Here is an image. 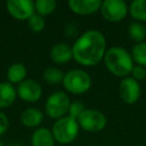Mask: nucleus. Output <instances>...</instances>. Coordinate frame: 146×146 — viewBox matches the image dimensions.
Segmentation results:
<instances>
[{
    "instance_id": "nucleus-1",
    "label": "nucleus",
    "mask_w": 146,
    "mask_h": 146,
    "mask_svg": "<svg viewBox=\"0 0 146 146\" xmlns=\"http://www.w3.org/2000/svg\"><path fill=\"white\" fill-rule=\"evenodd\" d=\"M106 39L98 30H88L74 41L72 46L73 59L82 66H95L105 56Z\"/></svg>"
},
{
    "instance_id": "nucleus-2",
    "label": "nucleus",
    "mask_w": 146,
    "mask_h": 146,
    "mask_svg": "<svg viewBox=\"0 0 146 146\" xmlns=\"http://www.w3.org/2000/svg\"><path fill=\"white\" fill-rule=\"evenodd\" d=\"M103 60L110 73L122 79L130 76L132 67L135 65L131 54L127 49L119 46L108 48Z\"/></svg>"
},
{
    "instance_id": "nucleus-3",
    "label": "nucleus",
    "mask_w": 146,
    "mask_h": 146,
    "mask_svg": "<svg viewBox=\"0 0 146 146\" xmlns=\"http://www.w3.org/2000/svg\"><path fill=\"white\" fill-rule=\"evenodd\" d=\"M64 89L72 95H82L86 94L92 84L91 76L88 72L82 68H73L67 71L64 74L63 79Z\"/></svg>"
},
{
    "instance_id": "nucleus-4",
    "label": "nucleus",
    "mask_w": 146,
    "mask_h": 146,
    "mask_svg": "<svg viewBox=\"0 0 146 146\" xmlns=\"http://www.w3.org/2000/svg\"><path fill=\"white\" fill-rule=\"evenodd\" d=\"M80 125L78 120L66 115L56 120L51 127V133L55 141L59 144H71L79 135Z\"/></svg>"
},
{
    "instance_id": "nucleus-5",
    "label": "nucleus",
    "mask_w": 146,
    "mask_h": 146,
    "mask_svg": "<svg viewBox=\"0 0 146 146\" xmlns=\"http://www.w3.org/2000/svg\"><path fill=\"white\" fill-rule=\"evenodd\" d=\"M71 105V99L68 95L64 91H55L52 92L46 100L44 110L47 115L55 121L66 116L68 113V108Z\"/></svg>"
},
{
    "instance_id": "nucleus-6",
    "label": "nucleus",
    "mask_w": 146,
    "mask_h": 146,
    "mask_svg": "<svg viewBox=\"0 0 146 146\" xmlns=\"http://www.w3.org/2000/svg\"><path fill=\"white\" fill-rule=\"evenodd\" d=\"M78 123L84 131L99 132L106 127L107 119L104 113L96 108H86L78 119Z\"/></svg>"
},
{
    "instance_id": "nucleus-7",
    "label": "nucleus",
    "mask_w": 146,
    "mask_h": 146,
    "mask_svg": "<svg viewBox=\"0 0 146 146\" xmlns=\"http://www.w3.org/2000/svg\"><path fill=\"white\" fill-rule=\"evenodd\" d=\"M99 10L105 21L117 23L127 17L129 13V6L123 0H105L102 2Z\"/></svg>"
},
{
    "instance_id": "nucleus-8",
    "label": "nucleus",
    "mask_w": 146,
    "mask_h": 146,
    "mask_svg": "<svg viewBox=\"0 0 146 146\" xmlns=\"http://www.w3.org/2000/svg\"><path fill=\"white\" fill-rule=\"evenodd\" d=\"M141 89L138 81L131 76L123 78L119 86V96L124 104L132 105L136 104L140 97Z\"/></svg>"
},
{
    "instance_id": "nucleus-9",
    "label": "nucleus",
    "mask_w": 146,
    "mask_h": 146,
    "mask_svg": "<svg viewBox=\"0 0 146 146\" xmlns=\"http://www.w3.org/2000/svg\"><path fill=\"white\" fill-rule=\"evenodd\" d=\"M6 8L17 21H27L35 13L34 1L32 0H8Z\"/></svg>"
},
{
    "instance_id": "nucleus-10",
    "label": "nucleus",
    "mask_w": 146,
    "mask_h": 146,
    "mask_svg": "<svg viewBox=\"0 0 146 146\" xmlns=\"http://www.w3.org/2000/svg\"><path fill=\"white\" fill-rule=\"evenodd\" d=\"M17 95L27 103H35L42 96V87L34 79H25L16 87Z\"/></svg>"
},
{
    "instance_id": "nucleus-11",
    "label": "nucleus",
    "mask_w": 146,
    "mask_h": 146,
    "mask_svg": "<svg viewBox=\"0 0 146 146\" xmlns=\"http://www.w3.org/2000/svg\"><path fill=\"white\" fill-rule=\"evenodd\" d=\"M102 2L103 1L100 0H70L67 6L72 13L81 16H88L98 11Z\"/></svg>"
},
{
    "instance_id": "nucleus-12",
    "label": "nucleus",
    "mask_w": 146,
    "mask_h": 146,
    "mask_svg": "<svg viewBox=\"0 0 146 146\" xmlns=\"http://www.w3.org/2000/svg\"><path fill=\"white\" fill-rule=\"evenodd\" d=\"M50 58L56 64H66L73 58L72 47L65 42H58L50 49Z\"/></svg>"
},
{
    "instance_id": "nucleus-13",
    "label": "nucleus",
    "mask_w": 146,
    "mask_h": 146,
    "mask_svg": "<svg viewBox=\"0 0 146 146\" xmlns=\"http://www.w3.org/2000/svg\"><path fill=\"white\" fill-rule=\"evenodd\" d=\"M43 121V113L36 107H27L21 114V122L26 128H36Z\"/></svg>"
},
{
    "instance_id": "nucleus-14",
    "label": "nucleus",
    "mask_w": 146,
    "mask_h": 146,
    "mask_svg": "<svg viewBox=\"0 0 146 146\" xmlns=\"http://www.w3.org/2000/svg\"><path fill=\"white\" fill-rule=\"evenodd\" d=\"M32 146H54L55 139L51 130L47 128H36L31 136Z\"/></svg>"
},
{
    "instance_id": "nucleus-15",
    "label": "nucleus",
    "mask_w": 146,
    "mask_h": 146,
    "mask_svg": "<svg viewBox=\"0 0 146 146\" xmlns=\"http://www.w3.org/2000/svg\"><path fill=\"white\" fill-rule=\"evenodd\" d=\"M17 97V91L10 82H0V108L10 106Z\"/></svg>"
},
{
    "instance_id": "nucleus-16",
    "label": "nucleus",
    "mask_w": 146,
    "mask_h": 146,
    "mask_svg": "<svg viewBox=\"0 0 146 146\" xmlns=\"http://www.w3.org/2000/svg\"><path fill=\"white\" fill-rule=\"evenodd\" d=\"M26 74H27V70L25 65L22 63H13L7 70V79L8 82H10L11 84L14 83L18 84L22 81H24L26 79Z\"/></svg>"
},
{
    "instance_id": "nucleus-17",
    "label": "nucleus",
    "mask_w": 146,
    "mask_h": 146,
    "mask_svg": "<svg viewBox=\"0 0 146 146\" xmlns=\"http://www.w3.org/2000/svg\"><path fill=\"white\" fill-rule=\"evenodd\" d=\"M129 14L136 22H146V0H133L129 5Z\"/></svg>"
},
{
    "instance_id": "nucleus-18",
    "label": "nucleus",
    "mask_w": 146,
    "mask_h": 146,
    "mask_svg": "<svg viewBox=\"0 0 146 146\" xmlns=\"http://www.w3.org/2000/svg\"><path fill=\"white\" fill-rule=\"evenodd\" d=\"M128 34L130 39L136 43L144 42L146 39V26L144 25V23L132 21L128 26Z\"/></svg>"
},
{
    "instance_id": "nucleus-19",
    "label": "nucleus",
    "mask_w": 146,
    "mask_h": 146,
    "mask_svg": "<svg viewBox=\"0 0 146 146\" xmlns=\"http://www.w3.org/2000/svg\"><path fill=\"white\" fill-rule=\"evenodd\" d=\"M64 74L65 73L60 68L55 67V66H50V67H47L42 72V78L49 84H59L63 82Z\"/></svg>"
},
{
    "instance_id": "nucleus-20",
    "label": "nucleus",
    "mask_w": 146,
    "mask_h": 146,
    "mask_svg": "<svg viewBox=\"0 0 146 146\" xmlns=\"http://www.w3.org/2000/svg\"><path fill=\"white\" fill-rule=\"evenodd\" d=\"M131 57L136 65L146 67V41L136 43L131 49Z\"/></svg>"
},
{
    "instance_id": "nucleus-21",
    "label": "nucleus",
    "mask_w": 146,
    "mask_h": 146,
    "mask_svg": "<svg viewBox=\"0 0 146 146\" xmlns=\"http://www.w3.org/2000/svg\"><path fill=\"white\" fill-rule=\"evenodd\" d=\"M56 7H57V2L55 0H36V1H34L35 13L43 17L54 13Z\"/></svg>"
},
{
    "instance_id": "nucleus-22",
    "label": "nucleus",
    "mask_w": 146,
    "mask_h": 146,
    "mask_svg": "<svg viewBox=\"0 0 146 146\" xmlns=\"http://www.w3.org/2000/svg\"><path fill=\"white\" fill-rule=\"evenodd\" d=\"M27 26L33 32H41L46 26V19L43 16L34 13L29 19H27Z\"/></svg>"
},
{
    "instance_id": "nucleus-23",
    "label": "nucleus",
    "mask_w": 146,
    "mask_h": 146,
    "mask_svg": "<svg viewBox=\"0 0 146 146\" xmlns=\"http://www.w3.org/2000/svg\"><path fill=\"white\" fill-rule=\"evenodd\" d=\"M84 110H86V106H84V104L82 102L74 100V102H71V105H70L67 115L71 116V117H73L74 120H78Z\"/></svg>"
},
{
    "instance_id": "nucleus-24",
    "label": "nucleus",
    "mask_w": 146,
    "mask_h": 146,
    "mask_svg": "<svg viewBox=\"0 0 146 146\" xmlns=\"http://www.w3.org/2000/svg\"><path fill=\"white\" fill-rule=\"evenodd\" d=\"M130 76L138 82L145 80L146 79V67L140 66V65H133Z\"/></svg>"
},
{
    "instance_id": "nucleus-25",
    "label": "nucleus",
    "mask_w": 146,
    "mask_h": 146,
    "mask_svg": "<svg viewBox=\"0 0 146 146\" xmlns=\"http://www.w3.org/2000/svg\"><path fill=\"white\" fill-rule=\"evenodd\" d=\"M8 127H9L8 116L2 111H0V135L5 133L8 130Z\"/></svg>"
},
{
    "instance_id": "nucleus-26",
    "label": "nucleus",
    "mask_w": 146,
    "mask_h": 146,
    "mask_svg": "<svg viewBox=\"0 0 146 146\" xmlns=\"http://www.w3.org/2000/svg\"><path fill=\"white\" fill-rule=\"evenodd\" d=\"M0 146H2V143H1V140H0Z\"/></svg>"
}]
</instances>
